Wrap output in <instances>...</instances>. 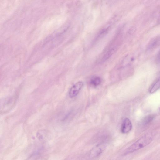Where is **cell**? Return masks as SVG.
<instances>
[{
	"instance_id": "1",
	"label": "cell",
	"mask_w": 160,
	"mask_h": 160,
	"mask_svg": "<svg viewBox=\"0 0 160 160\" xmlns=\"http://www.w3.org/2000/svg\"><path fill=\"white\" fill-rule=\"evenodd\" d=\"M154 138V135L151 134L145 135L127 148L124 151V155L129 154L141 150L150 144Z\"/></svg>"
},
{
	"instance_id": "2",
	"label": "cell",
	"mask_w": 160,
	"mask_h": 160,
	"mask_svg": "<svg viewBox=\"0 0 160 160\" xmlns=\"http://www.w3.org/2000/svg\"><path fill=\"white\" fill-rule=\"evenodd\" d=\"M106 145L104 143H100L91 149L89 156L91 158H95L100 155L104 151Z\"/></svg>"
},
{
	"instance_id": "3",
	"label": "cell",
	"mask_w": 160,
	"mask_h": 160,
	"mask_svg": "<svg viewBox=\"0 0 160 160\" xmlns=\"http://www.w3.org/2000/svg\"><path fill=\"white\" fill-rule=\"evenodd\" d=\"M83 83L82 82H79L74 84L70 90L69 94L70 97L71 98L75 97L83 86Z\"/></svg>"
},
{
	"instance_id": "4",
	"label": "cell",
	"mask_w": 160,
	"mask_h": 160,
	"mask_svg": "<svg viewBox=\"0 0 160 160\" xmlns=\"http://www.w3.org/2000/svg\"><path fill=\"white\" fill-rule=\"evenodd\" d=\"M132 125L130 120L128 118L125 119L121 127V131L123 134L129 132L132 130Z\"/></svg>"
},
{
	"instance_id": "5",
	"label": "cell",
	"mask_w": 160,
	"mask_h": 160,
	"mask_svg": "<svg viewBox=\"0 0 160 160\" xmlns=\"http://www.w3.org/2000/svg\"><path fill=\"white\" fill-rule=\"evenodd\" d=\"M160 43V39L159 38H155L152 40L148 45V48L151 49L155 48Z\"/></svg>"
},
{
	"instance_id": "6",
	"label": "cell",
	"mask_w": 160,
	"mask_h": 160,
	"mask_svg": "<svg viewBox=\"0 0 160 160\" xmlns=\"http://www.w3.org/2000/svg\"><path fill=\"white\" fill-rule=\"evenodd\" d=\"M90 83L94 87L98 86L101 83V78L98 77H94L90 80Z\"/></svg>"
},
{
	"instance_id": "7",
	"label": "cell",
	"mask_w": 160,
	"mask_h": 160,
	"mask_svg": "<svg viewBox=\"0 0 160 160\" xmlns=\"http://www.w3.org/2000/svg\"><path fill=\"white\" fill-rule=\"evenodd\" d=\"M160 88V78L153 85L150 90L151 94H153Z\"/></svg>"
},
{
	"instance_id": "8",
	"label": "cell",
	"mask_w": 160,
	"mask_h": 160,
	"mask_svg": "<svg viewBox=\"0 0 160 160\" xmlns=\"http://www.w3.org/2000/svg\"><path fill=\"white\" fill-rule=\"evenodd\" d=\"M153 116L150 115L146 117L144 120V123L145 124H147L150 123L153 120Z\"/></svg>"
},
{
	"instance_id": "9",
	"label": "cell",
	"mask_w": 160,
	"mask_h": 160,
	"mask_svg": "<svg viewBox=\"0 0 160 160\" xmlns=\"http://www.w3.org/2000/svg\"><path fill=\"white\" fill-rule=\"evenodd\" d=\"M158 58L160 60V52L159 53V54L158 56Z\"/></svg>"
}]
</instances>
